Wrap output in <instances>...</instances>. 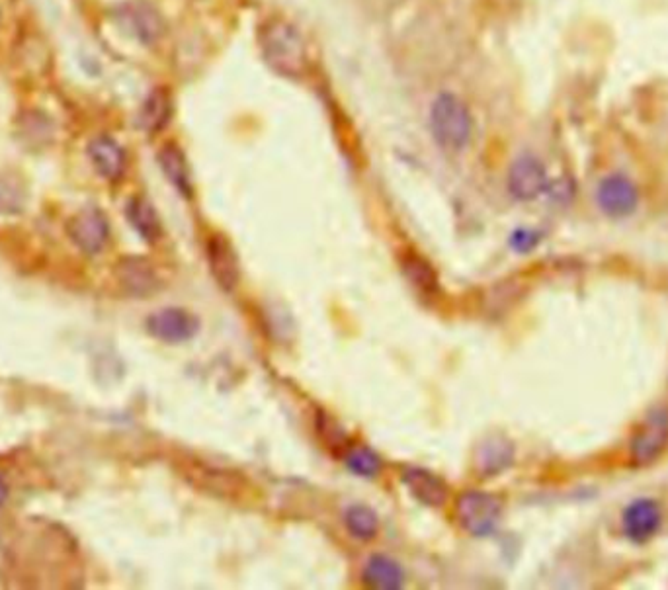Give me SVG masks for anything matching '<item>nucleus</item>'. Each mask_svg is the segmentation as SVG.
Returning <instances> with one entry per match:
<instances>
[{
    "instance_id": "obj_25",
    "label": "nucleus",
    "mask_w": 668,
    "mask_h": 590,
    "mask_svg": "<svg viewBox=\"0 0 668 590\" xmlns=\"http://www.w3.org/2000/svg\"><path fill=\"white\" fill-rule=\"evenodd\" d=\"M8 495H10V489H8V483L2 479L0 475V506L4 505L8 501Z\"/></svg>"
},
{
    "instance_id": "obj_17",
    "label": "nucleus",
    "mask_w": 668,
    "mask_h": 590,
    "mask_svg": "<svg viewBox=\"0 0 668 590\" xmlns=\"http://www.w3.org/2000/svg\"><path fill=\"white\" fill-rule=\"evenodd\" d=\"M172 118V98L167 88L159 86L155 90L149 92V96L145 98L139 116H137V124L139 127L149 133L155 135L159 131H163L168 126Z\"/></svg>"
},
{
    "instance_id": "obj_18",
    "label": "nucleus",
    "mask_w": 668,
    "mask_h": 590,
    "mask_svg": "<svg viewBox=\"0 0 668 590\" xmlns=\"http://www.w3.org/2000/svg\"><path fill=\"white\" fill-rule=\"evenodd\" d=\"M403 581H405L403 567L387 555L381 553L372 555L364 567V583L374 589H401Z\"/></svg>"
},
{
    "instance_id": "obj_4",
    "label": "nucleus",
    "mask_w": 668,
    "mask_h": 590,
    "mask_svg": "<svg viewBox=\"0 0 668 590\" xmlns=\"http://www.w3.org/2000/svg\"><path fill=\"white\" fill-rule=\"evenodd\" d=\"M67 235L84 254H100L110 241V221L96 206H86L67 221Z\"/></svg>"
},
{
    "instance_id": "obj_8",
    "label": "nucleus",
    "mask_w": 668,
    "mask_h": 590,
    "mask_svg": "<svg viewBox=\"0 0 668 590\" xmlns=\"http://www.w3.org/2000/svg\"><path fill=\"white\" fill-rule=\"evenodd\" d=\"M547 188V172L536 155H520L508 170V192L518 202H532Z\"/></svg>"
},
{
    "instance_id": "obj_14",
    "label": "nucleus",
    "mask_w": 668,
    "mask_h": 590,
    "mask_svg": "<svg viewBox=\"0 0 668 590\" xmlns=\"http://www.w3.org/2000/svg\"><path fill=\"white\" fill-rule=\"evenodd\" d=\"M401 479H403V485L407 487V491L417 499L418 503H422L424 506L438 508V506H442L448 501L446 483L428 469L407 467L403 471Z\"/></svg>"
},
{
    "instance_id": "obj_21",
    "label": "nucleus",
    "mask_w": 668,
    "mask_h": 590,
    "mask_svg": "<svg viewBox=\"0 0 668 590\" xmlns=\"http://www.w3.org/2000/svg\"><path fill=\"white\" fill-rule=\"evenodd\" d=\"M344 524H346L348 532L362 542L374 540L377 532H379L377 512L372 506L368 505L348 506L346 512H344Z\"/></svg>"
},
{
    "instance_id": "obj_12",
    "label": "nucleus",
    "mask_w": 668,
    "mask_h": 590,
    "mask_svg": "<svg viewBox=\"0 0 668 590\" xmlns=\"http://www.w3.org/2000/svg\"><path fill=\"white\" fill-rule=\"evenodd\" d=\"M624 534L635 544L649 542L663 524L661 506L653 499H639L627 506L622 516Z\"/></svg>"
},
{
    "instance_id": "obj_3",
    "label": "nucleus",
    "mask_w": 668,
    "mask_h": 590,
    "mask_svg": "<svg viewBox=\"0 0 668 590\" xmlns=\"http://www.w3.org/2000/svg\"><path fill=\"white\" fill-rule=\"evenodd\" d=\"M456 514L463 530L471 536L485 538L491 536L501 522V499L483 491H467L458 499Z\"/></svg>"
},
{
    "instance_id": "obj_23",
    "label": "nucleus",
    "mask_w": 668,
    "mask_h": 590,
    "mask_svg": "<svg viewBox=\"0 0 668 590\" xmlns=\"http://www.w3.org/2000/svg\"><path fill=\"white\" fill-rule=\"evenodd\" d=\"M540 233L534 229H518L510 237V247L520 254L530 253L540 245Z\"/></svg>"
},
{
    "instance_id": "obj_1",
    "label": "nucleus",
    "mask_w": 668,
    "mask_h": 590,
    "mask_svg": "<svg viewBox=\"0 0 668 590\" xmlns=\"http://www.w3.org/2000/svg\"><path fill=\"white\" fill-rule=\"evenodd\" d=\"M256 40L266 65L286 77L301 79L309 69V53L301 32L280 16L266 18L256 32Z\"/></svg>"
},
{
    "instance_id": "obj_11",
    "label": "nucleus",
    "mask_w": 668,
    "mask_h": 590,
    "mask_svg": "<svg viewBox=\"0 0 668 590\" xmlns=\"http://www.w3.org/2000/svg\"><path fill=\"white\" fill-rule=\"evenodd\" d=\"M122 20L127 30L145 45H153L163 38L165 22L161 12L147 0H133L122 6Z\"/></svg>"
},
{
    "instance_id": "obj_5",
    "label": "nucleus",
    "mask_w": 668,
    "mask_h": 590,
    "mask_svg": "<svg viewBox=\"0 0 668 590\" xmlns=\"http://www.w3.org/2000/svg\"><path fill=\"white\" fill-rule=\"evenodd\" d=\"M668 446V413L665 409L651 411L647 419L641 422L639 430L635 432L629 456L631 462L639 467L651 465L661 458V454Z\"/></svg>"
},
{
    "instance_id": "obj_20",
    "label": "nucleus",
    "mask_w": 668,
    "mask_h": 590,
    "mask_svg": "<svg viewBox=\"0 0 668 590\" xmlns=\"http://www.w3.org/2000/svg\"><path fill=\"white\" fill-rule=\"evenodd\" d=\"M401 270L407 282L424 295H434L438 292V274L434 266L422 254L405 253L401 256Z\"/></svg>"
},
{
    "instance_id": "obj_24",
    "label": "nucleus",
    "mask_w": 668,
    "mask_h": 590,
    "mask_svg": "<svg viewBox=\"0 0 668 590\" xmlns=\"http://www.w3.org/2000/svg\"><path fill=\"white\" fill-rule=\"evenodd\" d=\"M22 208V192L10 180L0 178V210L18 211Z\"/></svg>"
},
{
    "instance_id": "obj_6",
    "label": "nucleus",
    "mask_w": 668,
    "mask_h": 590,
    "mask_svg": "<svg viewBox=\"0 0 668 590\" xmlns=\"http://www.w3.org/2000/svg\"><path fill=\"white\" fill-rule=\"evenodd\" d=\"M147 333L167 344L188 342L200 333V319L188 309L182 307H163L151 313L145 321Z\"/></svg>"
},
{
    "instance_id": "obj_15",
    "label": "nucleus",
    "mask_w": 668,
    "mask_h": 590,
    "mask_svg": "<svg viewBox=\"0 0 668 590\" xmlns=\"http://www.w3.org/2000/svg\"><path fill=\"white\" fill-rule=\"evenodd\" d=\"M157 163L165 178L184 198H192V176L184 151L176 143H165L157 153Z\"/></svg>"
},
{
    "instance_id": "obj_7",
    "label": "nucleus",
    "mask_w": 668,
    "mask_h": 590,
    "mask_svg": "<svg viewBox=\"0 0 668 590\" xmlns=\"http://www.w3.org/2000/svg\"><path fill=\"white\" fill-rule=\"evenodd\" d=\"M596 204L612 219L629 217L639 206L637 186L624 174H610L596 188Z\"/></svg>"
},
{
    "instance_id": "obj_2",
    "label": "nucleus",
    "mask_w": 668,
    "mask_h": 590,
    "mask_svg": "<svg viewBox=\"0 0 668 590\" xmlns=\"http://www.w3.org/2000/svg\"><path fill=\"white\" fill-rule=\"evenodd\" d=\"M430 133L440 149L460 153L471 141L473 118L469 106L454 92H442L430 106Z\"/></svg>"
},
{
    "instance_id": "obj_16",
    "label": "nucleus",
    "mask_w": 668,
    "mask_h": 590,
    "mask_svg": "<svg viewBox=\"0 0 668 590\" xmlns=\"http://www.w3.org/2000/svg\"><path fill=\"white\" fill-rule=\"evenodd\" d=\"M126 217L129 225L135 229V233L149 245L157 243L163 237V223L161 217L155 210V206L143 198L135 196L127 202Z\"/></svg>"
},
{
    "instance_id": "obj_13",
    "label": "nucleus",
    "mask_w": 668,
    "mask_h": 590,
    "mask_svg": "<svg viewBox=\"0 0 668 590\" xmlns=\"http://www.w3.org/2000/svg\"><path fill=\"white\" fill-rule=\"evenodd\" d=\"M116 276L127 294L135 297L155 294L163 286L155 266L143 256L122 258L116 266Z\"/></svg>"
},
{
    "instance_id": "obj_19",
    "label": "nucleus",
    "mask_w": 668,
    "mask_h": 590,
    "mask_svg": "<svg viewBox=\"0 0 668 590\" xmlns=\"http://www.w3.org/2000/svg\"><path fill=\"white\" fill-rule=\"evenodd\" d=\"M514 462V446L506 438H489L477 450V469L483 477H495Z\"/></svg>"
},
{
    "instance_id": "obj_9",
    "label": "nucleus",
    "mask_w": 668,
    "mask_h": 590,
    "mask_svg": "<svg viewBox=\"0 0 668 590\" xmlns=\"http://www.w3.org/2000/svg\"><path fill=\"white\" fill-rule=\"evenodd\" d=\"M208 264L213 280L223 292H233L241 282V260L225 235L208 239Z\"/></svg>"
},
{
    "instance_id": "obj_10",
    "label": "nucleus",
    "mask_w": 668,
    "mask_h": 590,
    "mask_svg": "<svg viewBox=\"0 0 668 590\" xmlns=\"http://www.w3.org/2000/svg\"><path fill=\"white\" fill-rule=\"evenodd\" d=\"M86 155H88L92 169L98 172L100 178L108 182H116L126 174V149L114 137L106 133L90 139L86 147Z\"/></svg>"
},
{
    "instance_id": "obj_22",
    "label": "nucleus",
    "mask_w": 668,
    "mask_h": 590,
    "mask_svg": "<svg viewBox=\"0 0 668 590\" xmlns=\"http://www.w3.org/2000/svg\"><path fill=\"white\" fill-rule=\"evenodd\" d=\"M344 464L354 475L364 479H374L381 471L379 456L368 446H350L344 452Z\"/></svg>"
}]
</instances>
